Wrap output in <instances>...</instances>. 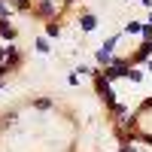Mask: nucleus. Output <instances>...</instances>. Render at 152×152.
I'll return each mask as SVG.
<instances>
[{
	"label": "nucleus",
	"instance_id": "obj_2",
	"mask_svg": "<svg viewBox=\"0 0 152 152\" xmlns=\"http://www.w3.org/2000/svg\"><path fill=\"white\" fill-rule=\"evenodd\" d=\"M94 28H97L94 15H85V18H82V31H94Z\"/></svg>",
	"mask_w": 152,
	"mask_h": 152
},
{
	"label": "nucleus",
	"instance_id": "obj_3",
	"mask_svg": "<svg viewBox=\"0 0 152 152\" xmlns=\"http://www.w3.org/2000/svg\"><path fill=\"white\" fill-rule=\"evenodd\" d=\"M140 31H143V24H140V21H131L128 28H125V34H140Z\"/></svg>",
	"mask_w": 152,
	"mask_h": 152
},
{
	"label": "nucleus",
	"instance_id": "obj_1",
	"mask_svg": "<svg viewBox=\"0 0 152 152\" xmlns=\"http://www.w3.org/2000/svg\"><path fill=\"white\" fill-rule=\"evenodd\" d=\"M97 91L104 94V100H107V104H113V100H116V94H113V88H107V76H100V79H97Z\"/></svg>",
	"mask_w": 152,
	"mask_h": 152
}]
</instances>
